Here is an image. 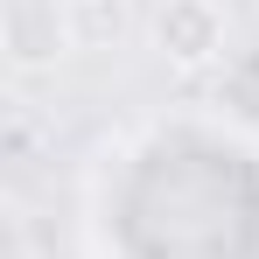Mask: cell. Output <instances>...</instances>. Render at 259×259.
Here are the masks:
<instances>
[{
    "label": "cell",
    "mask_w": 259,
    "mask_h": 259,
    "mask_svg": "<svg viewBox=\"0 0 259 259\" xmlns=\"http://www.w3.org/2000/svg\"><path fill=\"white\" fill-rule=\"evenodd\" d=\"M147 49H154L168 70H182V77L217 70V63L231 56V14H224V0H154Z\"/></svg>",
    "instance_id": "cell-1"
},
{
    "label": "cell",
    "mask_w": 259,
    "mask_h": 259,
    "mask_svg": "<svg viewBox=\"0 0 259 259\" xmlns=\"http://www.w3.org/2000/svg\"><path fill=\"white\" fill-rule=\"evenodd\" d=\"M0 49L14 77H49L77 49V14L70 0H0Z\"/></svg>",
    "instance_id": "cell-2"
}]
</instances>
